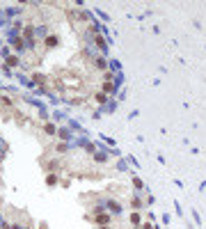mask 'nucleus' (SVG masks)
<instances>
[{
  "mask_svg": "<svg viewBox=\"0 0 206 229\" xmlns=\"http://www.w3.org/2000/svg\"><path fill=\"white\" fill-rule=\"evenodd\" d=\"M96 46H99V48H103V46H105V41H103L101 37H96Z\"/></svg>",
  "mask_w": 206,
  "mask_h": 229,
  "instance_id": "obj_10",
  "label": "nucleus"
},
{
  "mask_svg": "<svg viewBox=\"0 0 206 229\" xmlns=\"http://www.w3.org/2000/svg\"><path fill=\"white\" fill-rule=\"evenodd\" d=\"M131 222H133V225H140V213H137V211L131 213Z\"/></svg>",
  "mask_w": 206,
  "mask_h": 229,
  "instance_id": "obj_3",
  "label": "nucleus"
},
{
  "mask_svg": "<svg viewBox=\"0 0 206 229\" xmlns=\"http://www.w3.org/2000/svg\"><path fill=\"white\" fill-rule=\"evenodd\" d=\"M9 229H21V227H18V225H12V227H9Z\"/></svg>",
  "mask_w": 206,
  "mask_h": 229,
  "instance_id": "obj_12",
  "label": "nucleus"
},
{
  "mask_svg": "<svg viewBox=\"0 0 206 229\" xmlns=\"http://www.w3.org/2000/svg\"><path fill=\"white\" fill-rule=\"evenodd\" d=\"M94 67H96V69H105V60L96 57V60H94Z\"/></svg>",
  "mask_w": 206,
  "mask_h": 229,
  "instance_id": "obj_4",
  "label": "nucleus"
},
{
  "mask_svg": "<svg viewBox=\"0 0 206 229\" xmlns=\"http://www.w3.org/2000/svg\"><path fill=\"white\" fill-rule=\"evenodd\" d=\"M94 160H96V163H105V160H108V156H103V154H96V158H94Z\"/></svg>",
  "mask_w": 206,
  "mask_h": 229,
  "instance_id": "obj_7",
  "label": "nucleus"
},
{
  "mask_svg": "<svg viewBox=\"0 0 206 229\" xmlns=\"http://www.w3.org/2000/svg\"><path fill=\"white\" fill-rule=\"evenodd\" d=\"M94 99H96V101H99V103H103V101H105V94H101V92H99V94H96V96H94Z\"/></svg>",
  "mask_w": 206,
  "mask_h": 229,
  "instance_id": "obj_9",
  "label": "nucleus"
},
{
  "mask_svg": "<svg viewBox=\"0 0 206 229\" xmlns=\"http://www.w3.org/2000/svg\"><path fill=\"white\" fill-rule=\"evenodd\" d=\"M18 64V57L14 55V57H7V67H16Z\"/></svg>",
  "mask_w": 206,
  "mask_h": 229,
  "instance_id": "obj_5",
  "label": "nucleus"
},
{
  "mask_svg": "<svg viewBox=\"0 0 206 229\" xmlns=\"http://www.w3.org/2000/svg\"><path fill=\"white\" fill-rule=\"evenodd\" d=\"M142 229H151V225H149V222H144V225H142Z\"/></svg>",
  "mask_w": 206,
  "mask_h": 229,
  "instance_id": "obj_11",
  "label": "nucleus"
},
{
  "mask_svg": "<svg viewBox=\"0 0 206 229\" xmlns=\"http://www.w3.org/2000/svg\"><path fill=\"white\" fill-rule=\"evenodd\" d=\"M46 183H51V186H55V183H57V179H55V174H51V177H46Z\"/></svg>",
  "mask_w": 206,
  "mask_h": 229,
  "instance_id": "obj_6",
  "label": "nucleus"
},
{
  "mask_svg": "<svg viewBox=\"0 0 206 229\" xmlns=\"http://www.w3.org/2000/svg\"><path fill=\"white\" fill-rule=\"evenodd\" d=\"M92 220L96 222V225H101V227H103V225H108V222H110V216H108V213H101V211H99L96 216L92 218Z\"/></svg>",
  "mask_w": 206,
  "mask_h": 229,
  "instance_id": "obj_1",
  "label": "nucleus"
},
{
  "mask_svg": "<svg viewBox=\"0 0 206 229\" xmlns=\"http://www.w3.org/2000/svg\"><path fill=\"white\" fill-rule=\"evenodd\" d=\"M44 131H46V133H55V126H53V124H46Z\"/></svg>",
  "mask_w": 206,
  "mask_h": 229,
  "instance_id": "obj_8",
  "label": "nucleus"
},
{
  "mask_svg": "<svg viewBox=\"0 0 206 229\" xmlns=\"http://www.w3.org/2000/svg\"><path fill=\"white\" fill-rule=\"evenodd\" d=\"M57 44H60V37H57V35H48V37H46V46H48V48H55Z\"/></svg>",
  "mask_w": 206,
  "mask_h": 229,
  "instance_id": "obj_2",
  "label": "nucleus"
}]
</instances>
